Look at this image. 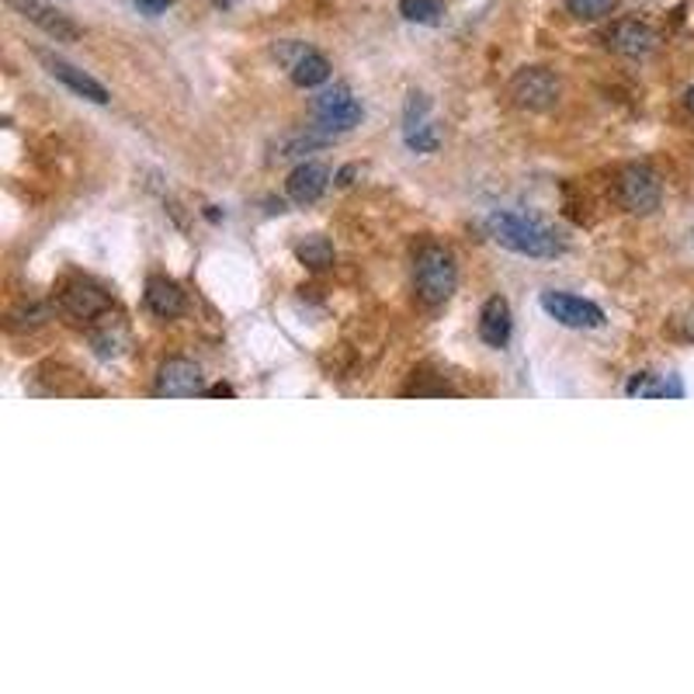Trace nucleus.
<instances>
[{
	"label": "nucleus",
	"mask_w": 694,
	"mask_h": 694,
	"mask_svg": "<svg viewBox=\"0 0 694 694\" xmlns=\"http://www.w3.org/2000/svg\"><path fill=\"white\" fill-rule=\"evenodd\" d=\"M486 234L494 244H500L504 250L520 254V257H545L548 260V257H559L566 250L556 229H548L535 216H520V212H507V209H497L486 216Z\"/></svg>",
	"instance_id": "1"
},
{
	"label": "nucleus",
	"mask_w": 694,
	"mask_h": 694,
	"mask_svg": "<svg viewBox=\"0 0 694 694\" xmlns=\"http://www.w3.org/2000/svg\"><path fill=\"white\" fill-rule=\"evenodd\" d=\"M414 285H417V296L427 306H445L455 296V285H458V268H455L452 250H445L438 244H427L417 254Z\"/></svg>",
	"instance_id": "2"
},
{
	"label": "nucleus",
	"mask_w": 694,
	"mask_h": 694,
	"mask_svg": "<svg viewBox=\"0 0 694 694\" xmlns=\"http://www.w3.org/2000/svg\"><path fill=\"white\" fill-rule=\"evenodd\" d=\"M615 198H618V206L632 216H653L660 209V201H663L660 174L646 163L622 167L618 181H615Z\"/></svg>",
	"instance_id": "3"
},
{
	"label": "nucleus",
	"mask_w": 694,
	"mask_h": 694,
	"mask_svg": "<svg viewBox=\"0 0 694 694\" xmlns=\"http://www.w3.org/2000/svg\"><path fill=\"white\" fill-rule=\"evenodd\" d=\"M563 95V83L553 70H545V67H525V70H517L514 80H510V101L517 108H525V111H548V108H556Z\"/></svg>",
	"instance_id": "4"
},
{
	"label": "nucleus",
	"mask_w": 694,
	"mask_h": 694,
	"mask_svg": "<svg viewBox=\"0 0 694 694\" xmlns=\"http://www.w3.org/2000/svg\"><path fill=\"white\" fill-rule=\"evenodd\" d=\"M313 111H316V129H324L327 136H340L351 132L361 122V105L355 101V95L347 91L344 83L330 87V91H320L313 98Z\"/></svg>",
	"instance_id": "5"
},
{
	"label": "nucleus",
	"mask_w": 694,
	"mask_h": 694,
	"mask_svg": "<svg viewBox=\"0 0 694 694\" xmlns=\"http://www.w3.org/2000/svg\"><path fill=\"white\" fill-rule=\"evenodd\" d=\"M542 309L553 316L556 324L569 330H597L604 327V309L591 299L569 296V293H542Z\"/></svg>",
	"instance_id": "6"
},
{
	"label": "nucleus",
	"mask_w": 694,
	"mask_h": 694,
	"mask_svg": "<svg viewBox=\"0 0 694 694\" xmlns=\"http://www.w3.org/2000/svg\"><path fill=\"white\" fill-rule=\"evenodd\" d=\"M56 299H60V309L80 324H91V320H98V316H108V309H111V296L105 293L101 285L87 281V278L67 281Z\"/></svg>",
	"instance_id": "7"
},
{
	"label": "nucleus",
	"mask_w": 694,
	"mask_h": 694,
	"mask_svg": "<svg viewBox=\"0 0 694 694\" xmlns=\"http://www.w3.org/2000/svg\"><path fill=\"white\" fill-rule=\"evenodd\" d=\"M604 42H607V49L618 52V56H628V60H643V56H650L656 49L660 36L640 18H622V21H615L604 32Z\"/></svg>",
	"instance_id": "8"
},
{
	"label": "nucleus",
	"mask_w": 694,
	"mask_h": 694,
	"mask_svg": "<svg viewBox=\"0 0 694 694\" xmlns=\"http://www.w3.org/2000/svg\"><path fill=\"white\" fill-rule=\"evenodd\" d=\"M39 60L46 63V70L60 80L63 87H70V91L83 101H95V105H108L111 95H108V87L101 80H95L91 73H83L80 67L67 63L63 56H52V52H39Z\"/></svg>",
	"instance_id": "9"
},
{
	"label": "nucleus",
	"mask_w": 694,
	"mask_h": 694,
	"mask_svg": "<svg viewBox=\"0 0 694 694\" xmlns=\"http://www.w3.org/2000/svg\"><path fill=\"white\" fill-rule=\"evenodd\" d=\"M8 8H14L21 18L39 24L42 32L52 36L56 42H77L80 39V28L67 14H60V11H52L49 4H42V0H8Z\"/></svg>",
	"instance_id": "10"
},
{
	"label": "nucleus",
	"mask_w": 694,
	"mask_h": 694,
	"mask_svg": "<svg viewBox=\"0 0 694 694\" xmlns=\"http://www.w3.org/2000/svg\"><path fill=\"white\" fill-rule=\"evenodd\" d=\"M201 393V368L188 358H167L157 371V396H198Z\"/></svg>",
	"instance_id": "11"
},
{
	"label": "nucleus",
	"mask_w": 694,
	"mask_h": 694,
	"mask_svg": "<svg viewBox=\"0 0 694 694\" xmlns=\"http://www.w3.org/2000/svg\"><path fill=\"white\" fill-rule=\"evenodd\" d=\"M510 334H514V313H510L507 299L489 296L483 303V309H479V337H483V344L504 351V347L510 344Z\"/></svg>",
	"instance_id": "12"
},
{
	"label": "nucleus",
	"mask_w": 694,
	"mask_h": 694,
	"mask_svg": "<svg viewBox=\"0 0 694 694\" xmlns=\"http://www.w3.org/2000/svg\"><path fill=\"white\" fill-rule=\"evenodd\" d=\"M327 188H330V170L324 163H299L285 181V191L296 206H313V201H320L327 195Z\"/></svg>",
	"instance_id": "13"
},
{
	"label": "nucleus",
	"mask_w": 694,
	"mask_h": 694,
	"mask_svg": "<svg viewBox=\"0 0 694 694\" xmlns=\"http://www.w3.org/2000/svg\"><path fill=\"white\" fill-rule=\"evenodd\" d=\"M142 299H147V309L153 316H160V320H174V316L185 313V293H181V285L163 278V275L147 278V293H142Z\"/></svg>",
	"instance_id": "14"
},
{
	"label": "nucleus",
	"mask_w": 694,
	"mask_h": 694,
	"mask_svg": "<svg viewBox=\"0 0 694 694\" xmlns=\"http://www.w3.org/2000/svg\"><path fill=\"white\" fill-rule=\"evenodd\" d=\"M625 393L632 399H677L684 396V386L677 375H660V371H640V375H632Z\"/></svg>",
	"instance_id": "15"
},
{
	"label": "nucleus",
	"mask_w": 694,
	"mask_h": 694,
	"mask_svg": "<svg viewBox=\"0 0 694 694\" xmlns=\"http://www.w3.org/2000/svg\"><path fill=\"white\" fill-rule=\"evenodd\" d=\"M288 77H293L296 87H306V91H313V87H320V83L330 80V60L324 52L306 49L299 60L288 67Z\"/></svg>",
	"instance_id": "16"
},
{
	"label": "nucleus",
	"mask_w": 694,
	"mask_h": 694,
	"mask_svg": "<svg viewBox=\"0 0 694 694\" xmlns=\"http://www.w3.org/2000/svg\"><path fill=\"white\" fill-rule=\"evenodd\" d=\"M296 257H299V265L309 268V271H324L334 265V244L320 234H313L306 240L296 244Z\"/></svg>",
	"instance_id": "17"
},
{
	"label": "nucleus",
	"mask_w": 694,
	"mask_h": 694,
	"mask_svg": "<svg viewBox=\"0 0 694 694\" xmlns=\"http://www.w3.org/2000/svg\"><path fill=\"white\" fill-rule=\"evenodd\" d=\"M399 14L414 24H438L445 18L442 0H399Z\"/></svg>",
	"instance_id": "18"
},
{
	"label": "nucleus",
	"mask_w": 694,
	"mask_h": 694,
	"mask_svg": "<svg viewBox=\"0 0 694 694\" xmlns=\"http://www.w3.org/2000/svg\"><path fill=\"white\" fill-rule=\"evenodd\" d=\"M618 0H566V11L576 21H601L607 14H615Z\"/></svg>",
	"instance_id": "19"
},
{
	"label": "nucleus",
	"mask_w": 694,
	"mask_h": 694,
	"mask_svg": "<svg viewBox=\"0 0 694 694\" xmlns=\"http://www.w3.org/2000/svg\"><path fill=\"white\" fill-rule=\"evenodd\" d=\"M407 147L410 150H417V153H434L442 147V136H438V129H434L430 122H410L407 126Z\"/></svg>",
	"instance_id": "20"
},
{
	"label": "nucleus",
	"mask_w": 694,
	"mask_h": 694,
	"mask_svg": "<svg viewBox=\"0 0 694 694\" xmlns=\"http://www.w3.org/2000/svg\"><path fill=\"white\" fill-rule=\"evenodd\" d=\"M136 4H139V11H147V14H160L174 4V0H136Z\"/></svg>",
	"instance_id": "21"
},
{
	"label": "nucleus",
	"mask_w": 694,
	"mask_h": 694,
	"mask_svg": "<svg viewBox=\"0 0 694 694\" xmlns=\"http://www.w3.org/2000/svg\"><path fill=\"white\" fill-rule=\"evenodd\" d=\"M209 396H234V386L219 383V386H212V389H209Z\"/></svg>",
	"instance_id": "22"
},
{
	"label": "nucleus",
	"mask_w": 694,
	"mask_h": 694,
	"mask_svg": "<svg viewBox=\"0 0 694 694\" xmlns=\"http://www.w3.org/2000/svg\"><path fill=\"white\" fill-rule=\"evenodd\" d=\"M684 105H687V111L694 115V83L687 87V95H684Z\"/></svg>",
	"instance_id": "23"
},
{
	"label": "nucleus",
	"mask_w": 694,
	"mask_h": 694,
	"mask_svg": "<svg viewBox=\"0 0 694 694\" xmlns=\"http://www.w3.org/2000/svg\"><path fill=\"white\" fill-rule=\"evenodd\" d=\"M684 330H687V337L694 340V309L687 313V320H684Z\"/></svg>",
	"instance_id": "24"
}]
</instances>
